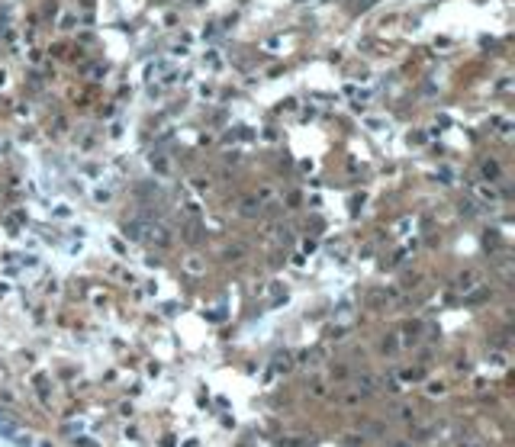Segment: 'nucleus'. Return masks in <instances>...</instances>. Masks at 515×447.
<instances>
[{
  "label": "nucleus",
  "mask_w": 515,
  "mask_h": 447,
  "mask_svg": "<svg viewBox=\"0 0 515 447\" xmlns=\"http://www.w3.org/2000/svg\"><path fill=\"white\" fill-rule=\"evenodd\" d=\"M277 370H290V354H277Z\"/></svg>",
  "instance_id": "nucleus-4"
},
{
  "label": "nucleus",
  "mask_w": 515,
  "mask_h": 447,
  "mask_svg": "<svg viewBox=\"0 0 515 447\" xmlns=\"http://www.w3.org/2000/svg\"><path fill=\"white\" fill-rule=\"evenodd\" d=\"M483 174H486V177H496V174H499V168H496L493 161H486V164H483Z\"/></svg>",
  "instance_id": "nucleus-6"
},
{
  "label": "nucleus",
  "mask_w": 515,
  "mask_h": 447,
  "mask_svg": "<svg viewBox=\"0 0 515 447\" xmlns=\"http://www.w3.org/2000/svg\"><path fill=\"white\" fill-rule=\"evenodd\" d=\"M152 168H158L161 174H168V161H164L161 155H152Z\"/></svg>",
  "instance_id": "nucleus-3"
},
{
  "label": "nucleus",
  "mask_w": 515,
  "mask_h": 447,
  "mask_svg": "<svg viewBox=\"0 0 515 447\" xmlns=\"http://www.w3.org/2000/svg\"><path fill=\"white\" fill-rule=\"evenodd\" d=\"M0 434L4 437H16V418L10 412H0Z\"/></svg>",
  "instance_id": "nucleus-1"
},
{
  "label": "nucleus",
  "mask_w": 515,
  "mask_h": 447,
  "mask_svg": "<svg viewBox=\"0 0 515 447\" xmlns=\"http://www.w3.org/2000/svg\"><path fill=\"white\" fill-rule=\"evenodd\" d=\"M145 232H148L145 222H129V225H126V238H135V241H138V238H145Z\"/></svg>",
  "instance_id": "nucleus-2"
},
{
  "label": "nucleus",
  "mask_w": 515,
  "mask_h": 447,
  "mask_svg": "<svg viewBox=\"0 0 515 447\" xmlns=\"http://www.w3.org/2000/svg\"><path fill=\"white\" fill-rule=\"evenodd\" d=\"M187 270H190V274H200V270H203V264H200V258H190Z\"/></svg>",
  "instance_id": "nucleus-7"
},
{
  "label": "nucleus",
  "mask_w": 515,
  "mask_h": 447,
  "mask_svg": "<svg viewBox=\"0 0 515 447\" xmlns=\"http://www.w3.org/2000/svg\"><path fill=\"white\" fill-rule=\"evenodd\" d=\"M203 61H206V65H209V68H219V65H222V61H219V58H216V52H206V58H203Z\"/></svg>",
  "instance_id": "nucleus-5"
},
{
  "label": "nucleus",
  "mask_w": 515,
  "mask_h": 447,
  "mask_svg": "<svg viewBox=\"0 0 515 447\" xmlns=\"http://www.w3.org/2000/svg\"><path fill=\"white\" fill-rule=\"evenodd\" d=\"M258 209H261V206L255 203V200H245V216H255V213H258Z\"/></svg>",
  "instance_id": "nucleus-8"
}]
</instances>
